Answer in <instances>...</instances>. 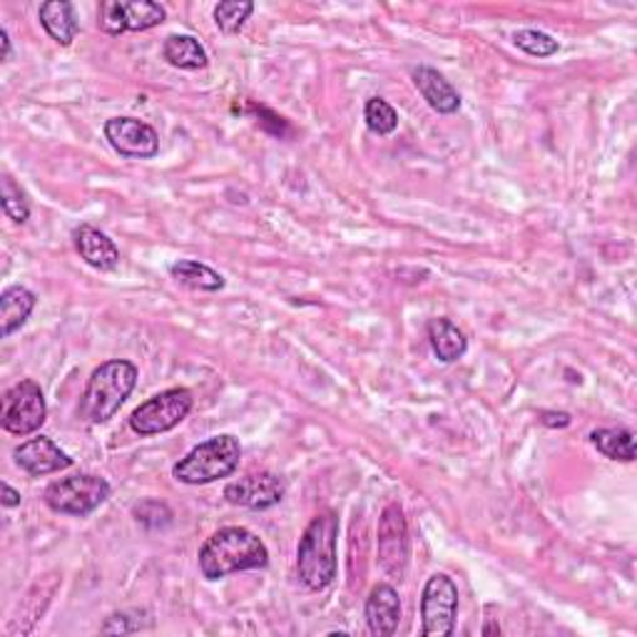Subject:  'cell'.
<instances>
[{
  "mask_svg": "<svg viewBox=\"0 0 637 637\" xmlns=\"http://www.w3.org/2000/svg\"><path fill=\"white\" fill-rule=\"evenodd\" d=\"M195 399L187 389H167L157 393V397L147 399L145 403L133 411L130 417V429L137 436H157V433H167L189 417Z\"/></svg>",
  "mask_w": 637,
  "mask_h": 637,
  "instance_id": "cell-6",
  "label": "cell"
},
{
  "mask_svg": "<svg viewBox=\"0 0 637 637\" xmlns=\"http://www.w3.org/2000/svg\"><path fill=\"white\" fill-rule=\"evenodd\" d=\"M590 443L605 459L633 463L635 461V436L628 429H595Z\"/></svg>",
  "mask_w": 637,
  "mask_h": 637,
  "instance_id": "cell-22",
  "label": "cell"
},
{
  "mask_svg": "<svg viewBox=\"0 0 637 637\" xmlns=\"http://www.w3.org/2000/svg\"><path fill=\"white\" fill-rule=\"evenodd\" d=\"M363 615H367L369 633L373 637H391L399 630V623H401V598H399L397 588L389 583L373 585L367 598Z\"/></svg>",
  "mask_w": 637,
  "mask_h": 637,
  "instance_id": "cell-14",
  "label": "cell"
},
{
  "mask_svg": "<svg viewBox=\"0 0 637 637\" xmlns=\"http://www.w3.org/2000/svg\"><path fill=\"white\" fill-rule=\"evenodd\" d=\"M339 518L337 513L323 511L311 518L297 548V578L311 593L327 590L337 578L339 558Z\"/></svg>",
  "mask_w": 637,
  "mask_h": 637,
  "instance_id": "cell-2",
  "label": "cell"
},
{
  "mask_svg": "<svg viewBox=\"0 0 637 637\" xmlns=\"http://www.w3.org/2000/svg\"><path fill=\"white\" fill-rule=\"evenodd\" d=\"M105 635H125V633H133L135 625H127V615H110L107 623L103 625Z\"/></svg>",
  "mask_w": 637,
  "mask_h": 637,
  "instance_id": "cell-28",
  "label": "cell"
},
{
  "mask_svg": "<svg viewBox=\"0 0 637 637\" xmlns=\"http://www.w3.org/2000/svg\"><path fill=\"white\" fill-rule=\"evenodd\" d=\"M377 551H379V565L381 571L389 575L391 581H403L407 578L409 568V523L407 513L399 503H389L387 508L381 511L379 518V531H377Z\"/></svg>",
  "mask_w": 637,
  "mask_h": 637,
  "instance_id": "cell-8",
  "label": "cell"
},
{
  "mask_svg": "<svg viewBox=\"0 0 637 637\" xmlns=\"http://www.w3.org/2000/svg\"><path fill=\"white\" fill-rule=\"evenodd\" d=\"M429 343L433 357L443 363H453L463 359V353L469 351V339L456 323H453L449 317H436L429 321Z\"/></svg>",
  "mask_w": 637,
  "mask_h": 637,
  "instance_id": "cell-18",
  "label": "cell"
},
{
  "mask_svg": "<svg viewBox=\"0 0 637 637\" xmlns=\"http://www.w3.org/2000/svg\"><path fill=\"white\" fill-rule=\"evenodd\" d=\"M45 397L33 379H23L3 393V413L0 423L13 436H30L45 423Z\"/></svg>",
  "mask_w": 637,
  "mask_h": 637,
  "instance_id": "cell-9",
  "label": "cell"
},
{
  "mask_svg": "<svg viewBox=\"0 0 637 637\" xmlns=\"http://www.w3.org/2000/svg\"><path fill=\"white\" fill-rule=\"evenodd\" d=\"M285 491H287L285 481L275 476V473L261 471V473H249V476L229 483L225 489V499L232 505H242V508L267 511L281 503Z\"/></svg>",
  "mask_w": 637,
  "mask_h": 637,
  "instance_id": "cell-12",
  "label": "cell"
},
{
  "mask_svg": "<svg viewBox=\"0 0 637 637\" xmlns=\"http://www.w3.org/2000/svg\"><path fill=\"white\" fill-rule=\"evenodd\" d=\"M0 45H3V55H0V60H10V38H8V30L0 28Z\"/></svg>",
  "mask_w": 637,
  "mask_h": 637,
  "instance_id": "cell-31",
  "label": "cell"
},
{
  "mask_svg": "<svg viewBox=\"0 0 637 637\" xmlns=\"http://www.w3.org/2000/svg\"><path fill=\"white\" fill-rule=\"evenodd\" d=\"M38 305V297L23 285L8 287L3 295H0V337L8 339L23 327L28 317L33 315V309Z\"/></svg>",
  "mask_w": 637,
  "mask_h": 637,
  "instance_id": "cell-17",
  "label": "cell"
},
{
  "mask_svg": "<svg viewBox=\"0 0 637 637\" xmlns=\"http://www.w3.org/2000/svg\"><path fill=\"white\" fill-rule=\"evenodd\" d=\"M242 446L232 433H219L192 449L185 459L172 466V476L185 485H207L229 479L237 471Z\"/></svg>",
  "mask_w": 637,
  "mask_h": 637,
  "instance_id": "cell-4",
  "label": "cell"
},
{
  "mask_svg": "<svg viewBox=\"0 0 637 637\" xmlns=\"http://www.w3.org/2000/svg\"><path fill=\"white\" fill-rule=\"evenodd\" d=\"M162 58H165L172 68L179 70H202L209 63L207 50L192 35H169L165 45H162Z\"/></svg>",
  "mask_w": 637,
  "mask_h": 637,
  "instance_id": "cell-21",
  "label": "cell"
},
{
  "mask_svg": "<svg viewBox=\"0 0 637 637\" xmlns=\"http://www.w3.org/2000/svg\"><path fill=\"white\" fill-rule=\"evenodd\" d=\"M38 18L40 25L45 28V33L63 48L73 43L80 30L75 8L73 3H68V0H48V3L40 6Z\"/></svg>",
  "mask_w": 637,
  "mask_h": 637,
  "instance_id": "cell-19",
  "label": "cell"
},
{
  "mask_svg": "<svg viewBox=\"0 0 637 637\" xmlns=\"http://www.w3.org/2000/svg\"><path fill=\"white\" fill-rule=\"evenodd\" d=\"M169 277L177 281V285L187 287L192 291H219L225 289V277L219 275L207 265L195 259H179L169 267Z\"/></svg>",
  "mask_w": 637,
  "mask_h": 637,
  "instance_id": "cell-20",
  "label": "cell"
},
{
  "mask_svg": "<svg viewBox=\"0 0 637 637\" xmlns=\"http://www.w3.org/2000/svg\"><path fill=\"white\" fill-rule=\"evenodd\" d=\"M251 13H255V3H249V0H225V3L215 6V23L222 33L235 35L245 28Z\"/></svg>",
  "mask_w": 637,
  "mask_h": 637,
  "instance_id": "cell-24",
  "label": "cell"
},
{
  "mask_svg": "<svg viewBox=\"0 0 637 637\" xmlns=\"http://www.w3.org/2000/svg\"><path fill=\"white\" fill-rule=\"evenodd\" d=\"M110 493H113V489L105 479L93 476V473H78V476L50 483L43 493V501L53 513L85 518L110 499Z\"/></svg>",
  "mask_w": 637,
  "mask_h": 637,
  "instance_id": "cell-5",
  "label": "cell"
},
{
  "mask_svg": "<svg viewBox=\"0 0 637 637\" xmlns=\"http://www.w3.org/2000/svg\"><path fill=\"white\" fill-rule=\"evenodd\" d=\"M135 383L137 367L133 361L113 359L100 363L88 379L83 401H80V417L88 423H107L123 409L130 393L135 391Z\"/></svg>",
  "mask_w": 637,
  "mask_h": 637,
  "instance_id": "cell-3",
  "label": "cell"
},
{
  "mask_svg": "<svg viewBox=\"0 0 637 637\" xmlns=\"http://www.w3.org/2000/svg\"><path fill=\"white\" fill-rule=\"evenodd\" d=\"M199 573L207 581H222L239 571L267 568L269 551L257 533L242 525H227L209 535L199 548Z\"/></svg>",
  "mask_w": 637,
  "mask_h": 637,
  "instance_id": "cell-1",
  "label": "cell"
},
{
  "mask_svg": "<svg viewBox=\"0 0 637 637\" xmlns=\"http://www.w3.org/2000/svg\"><path fill=\"white\" fill-rule=\"evenodd\" d=\"M0 202H3V212L8 219H13L16 225H25L30 217V207L28 199L20 187L8 175L3 177V189H0Z\"/></svg>",
  "mask_w": 637,
  "mask_h": 637,
  "instance_id": "cell-26",
  "label": "cell"
},
{
  "mask_svg": "<svg viewBox=\"0 0 637 637\" xmlns=\"http://www.w3.org/2000/svg\"><path fill=\"white\" fill-rule=\"evenodd\" d=\"M75 249L88 267L97 271H113L120 265V249L105 232L93 225H80L73 232Z\"/></svg>",
  "mask_w": 637,
  "mask_h": 637,
  "instance_id": "cell-16",
  "label": "cell"
},
{
  "mask_svg": "<svg viewBox=\"0 0 637 637\" xmlns=\"http://www.w3.org/2000/svg\"><path fill=\"white\" fill-rule=\"evenodd\" d=\"M459 588L446 573L431 575L421 593V635L449 637L456 628Z\"/></svg>",
  "mask_w": 637,
  "mask_h": 637,
  "instance_id": "cell-7",
  "label": "cell"
},
{
  "mask_svg": "<svg viewBox=\"0 0 637 637\" xmlns=\"http://www.w3.org/2000/svg\"><path fill=\"white\" fill-rule=\"evenodd\" d=\"M0 491H3V505H6V508H16V505H20V493L16 489H10V483L0 485Z\"/></svg>",
  "mask_w": 637,
  "mask_h": 637,
  "instance_id": "cell-30",
  "label": "cell"
},
{
  "mask_svg": "<svg viewBox=\"0 0 637 637\" xmlns=\"http://www.w3.org/2000/svg\"><path fill=\"white\" fill-rule=\"evenodd\" d=\"M411 78H413V85H417L421 97L427 100L431 110H436L439 115L459 113V107H461L459 90L453 88L449 80L439 73V70H433L429 65H419L411 70Z\"/></svg>",
  "mask_w": 637,
  "mask_h": 637,
  "instance_id": "cell-15",
  "label": "cell"
},
{
  "mask_svg": "<svg viewBox=\"0 0 637 637\" xmlns=\"http://www.w3.org/2000/svg\"><path fill=\"white\" fill-rule=\"evenodd\" d=\"M105 140L120 157L127 160H153L160 153L157 130L137 117L107 120Z\"/></svg>",
  "mask_w": 637,
  "mask_h": 637,
  "instance_id": "cell-11",
  "label": "cell"
},
{
  "mask_svg": "<svg viewBox=\"0 0 637 637\" xmlns=\"http://www.w3.org/2000/svg\"><path fill=\"white\" fill-rule=\"evenodd\" d=\"M513 43L531 58H553L561 50L558 40L543 30H515Z\"/></svg>",
  "mask_w": 637,
  "mask_h": 637,
  "instance_id": "cell-25",
  "label": "cell"
},
{
  "mask_svg": "<svg viewBox=\"0 0 637 637\" xmlns=\"http://www.w3.org/2000/svg\"><path fill=\"white\" fill-rule=\"evenodd\" d=\"M135 518L150 531H162L172 523V511L160 501H143L140 505H135Z\"/></svg>",
  "mask_w": 637,
  "mask_h": 637,
  "instance_id": "cell-27",
  "label": "cell"
},
{
  "mask_svg": "<svg viewBox=\"0 0 637 637\" xmlns=\"http://www.w3.org/2000/svg\"><path fill=\"white\" fill-rule=\"evenodd\" d=\"M541 423L548 429L571 427V413L565 411H541Z\"/></svg>",
  "mask_w": 637,
  "mask_h": 637,
  "instance_id": "cell-29",
  "label": "cell"
},
{
  "mask_svg": "<svg viewBox=\"0 0 637 637\" xmlns=\"http://www.w3.org/2000/svg\"><path fill=\"white\" fill-rule=\"evenodd\" d=\"M13 456H16L18 466L23 469L28 476H35V479L50 476V473H58V471H65L73 466V459H70L68 453L48 436H38V439L20 443Z\"/></svg>",
  "mask_w": 637,
  "mask_h": 637,
  "instance_id": "cell-13",
  "label": "cell"
},
{
  "mask_svg": "<svg viewBox=\"0 0 637 637\" xmlns=\"http://www.w3.org/2000/svg\"><path fill=\"white\" fill-rule=\"evenodd\" d=\"M363 120H367V127L373 135L387 137L391 133H397L399 127V113L389 100L383 97H369L367 107H363Z\"/></svg>",
  "mask_w": 637,
  "mask_h": 637,
  "instance_id": "cell-23",
  "label": "cell"
},
{
  "mask_svg": "<svg viewBox=\"0 0 637 637\" xmlns=\"http://www.w3.org/2000/svg\"><path fill=\"white\" fill-rule=\"evenodd\" d=\"M97 25L107 35L123 33H145L165 23L167 10L153 0H135V3H123V0H105L100 6Z\"/></svg>",
  "mask_w": 637,
  "mask_h": 637,
  "instance_id": "cell-10",
  "label": "cell"
}]
</instances>
